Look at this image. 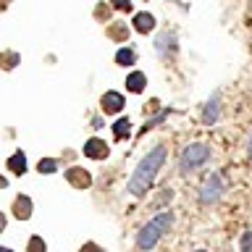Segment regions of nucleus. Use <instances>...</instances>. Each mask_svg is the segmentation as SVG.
Returning a JSON list of instances; mask_svg holds the SVG:
<instances>
[{"label":"nucleus","mask_w":252,"mask_h":252,"mask_svg":"<svg viewBox=\"0 0 252 252\" xmlns=\"http://www.w3.org/2000/svg\"><path fill=\"white\" fill-rule=\"evenodd\" d=\"M3 228H5V216L0 213V231H3Z\"/></svg>","instance_id":"obj_22"},{"label":"nucleus","mask_w":252,"mask_h":252,"mask_svg":"<svg viewBox=\"0 0 252 252\" xmlns=\"http://www.w3.org/2000/svg\"><path fill=\"white\" fill-rule=\"evenodd\" d=\"M155 50H158V55H168V53H173L176 50V37L171 34V32H163V34H158V39H155Z\"/></svg>","instance_id":"obj_6"},{"label":"nucleus","mask_w":252,"mask_h":252,"mask_svg":"<svg viewBox=\"0 0 252 252\" xmlns=\"http://www.w3.org/2000/svg\"><path fill=\"white\" fill-rule=\"evenodd\" d=\"M121 108H124V94H118V92L102 94V110H105V113H118Z\"/></svg>","instance_id":"obj_8"},{"label":"nucleus","mask_w":252,"mask_h":252,"mask_svg":"<svg viewBox=\"0 0 252 252\" xmlns=\"http://www.w3.org/2000/svg\"><path fill=\"white\" fill-rule=\"evenodd\" d=\"M165 116H168V110H163V113H158L155 118H150V121H147L145 126H142V134H147L150 129H155V126H158V124H160V121H163V118H165Z\"/></svg>","instance_id":"obj_17"},{"label":"nucleus","mask_w":252,"mask_h":252,"mask_svg":"<svg viewBox=\"0 0 252 252\" xmlns=\"http://www.w3.org/2000/svg\"><path fill=\"white\" fill-rule=\"evenodd\" d=\"M134 61H137V53H134L131 47H121V50L116 53V63H118V66H134Z\"/></svg>","instance_id":"obj_15"},{"label":"nucleus","mask_w":252,"mask_h":252,"mask_svg":"<svg viewBox=\"0 0 252 252\" xmlns=\"http://www.w3.org/2000/svg\"><path fill=\"white\" fill-rule=\"evenodd\" d=\"M66 179H68L76 189H87V187H90V181H92L90 173H87L84 168H68V171H66Z\"/></svg>","instance_id":"obj_9"},{"label":"nucleus","mask_w":252,"mask_h":252,"mask_svg":"<svg viewBox=\"0 0 252 252\" xmlns=\"http://www.w3.org/2000/svg\"><path fill=\"white\" fill-rule=\"evenodd\" d=\"M8 168H11L13 173H19V176H21V173L27 171V155H24L21 150H16V153H13L11 158H8Z\"/></svg>","instance_id":"obj_13"},{"label":"nucleus","mask_w":252,"mask_h":252,"mask_svg":"<svg viewBox=\"0 0 252 252\" xmlns=\"http://www.w3.org/2000/svg\"><path fill=\"white\" fill-rule=\"evenodd\" d=\"M210 160V147L202 145V142H194V145H187L184 153L179 158V171L181 173H192L197 171L200 165H205Z\"/></svg>","instance_id":"obj_3"},{"label":"nucleus","mask_w":252,"mask_h":252,"mask_svg":"<svg viewBox=\"0 0 252 252\" xmlns=\"http://www.w3.org/2000/svg\"><path fill=\"white\" fill-rule=\"evenodd\" d=\"M13 216L19 218V220H27L32 216V200L27 194H21V197H16V202H13Z\"/></svg>","instance_id":"obj_10"},{"label":"nucleus","mask_w":252,"mask_h":252,"mask_svg":"<svg viewBox=\"0 0 252 252\" xmlns=\"http://www.w3.org/2000/svg\"><path fill=\"white\" fill-rule=\"evenodd\" d=\"M55 168H58V163H55L53 158H45V160H39V165H37L39 173H53Z\"/></svg>","instance_id":"obj_16"},{"label":"nucleus","mask_w":252,"mask_h":252,"mask_svg":"<svg viewBox=\"0 0 252 252\" xmlns=\"http://www.w3.org/2000/svg\"><path fill=\"white\" fill-rule=\"evenodd\" d=\"M165 158H168V147H165V145H155L145 158H142V163L137 165L134 176L129 179V192L134 197H145L147 194V189L153 187L158 171L165 165Z\"/></svg>","instance_id":"obj_1"},{"label":"nucleus","mask_w":252,"mask_h":252,"mask_svg":"<svg viewBox=\"0 0 252 252\" xmlns=\"http://www.w3.org/2000/svg\"><path fill=\"white\" fill-rule=\"evenodd\" d=\"M39 247L45 250V242H42V239H37V236H34V239L29 242V250H39Z\"/></svg>","instance_id":"obj_21"},{"label":"nucleus","mask_w":252,"mask_h":252,"mask_svg":"<svg viewBox=\"0 0 252 252\" xmlns=\"http://www.w3.org/2000/svg\"><path fill=\"white\" fill-rule=\"evenodd\" d=\"M153 27H155V19L150 13H137V16H134V29L142 32V34L153 32Z\"/></svg>","instance_id":"obj_11"},{"label":"nucleus","mask_w":252,"mask_h":252,"mask_svg":"<svg viewBox=\"0 0 252 252\" xmlns=\"http://www.w3.org/2000/svg\"><path fill=\"white\" fill-rule=\"evenodd\" d=\"M147 84V76L142 74V71H134V74H129V79H126V90L129 92H142Z\"/></svg>","instance_id":"obj_12"},{"label":"nucleus","mask_w":252,"mask_h":252,"mask_svg":"<svg viewBox=\"0 0 252 252\" xmlns=\"http://www.w3.org/2000/svg\"><path fill=\"white\" fill-rule=\"evenodd\" d=\"M0 61H3L5 68H13L16 63H19V53H3V55H0Z\"/></svg>","instance_id":"obj_18"},{"label":"nucleus","mask_w":252,"mask_h":252,"mask_svg":"<svg viewBox=\"0 0 252 252\" xmlns=\"http://www.w3.org/2000/svg\"><path fill=\"white\" fill-rule=\"evenodd\" d=\"M218 113H220V94H218V92H213V94H210V100L205 102L202 124H205V126H213V124L218 121Z\"/></svg>","instance_id":"obj_5"},{"label":"nucleus","mask_w":252,"mask_h":252,"mask_svg":"<svg viewBox=\"0 0 252 252\" xmlns=\"http://www.w3.org/2000/svg\"><path fill=\"white\" fill-rule=\"evenodd\" d=\"M84 155L94 158V160H102V158H108V145L102 139H90L84 145Z\"/></svg>","instance_id":"obj_7"},{"label":"nucleus","mask_w":252,"mask_h":252,"mask_svg":"<svg viewBox=\"0 0 252 252\" xmlns=\"http://www.w3.org/2000/svg\"><path fill=\"white\" fill-rule=\"evenodd\" d=\"M220 194H223V181H220L218 173H210V176L202 181L200 202H202V205H213V202H218V200H220Z\"/></svg>","instance_id":"obj_4"},{"label":"nucleus","mask_w":252,"mask_h":252,"mask_svg":"<svg viewBox=\"0 0 252 252\" xmlns=\"http://www.w3.org/2000/svg\"><path fill=\"white\" fill-rule=\"evenodd\" d=\"M239 247L247 252V250H252V228L250 231H244V236H242V242H239Z\"/></svg>","instance_id":"obj_19"},{"label":"nucleus","mask_w":252,"mask_h":252,"mask_svg":"<svg viewBox=\"0 0 252 252\" xmlns=\"http://www.w3.org/2000/svg\"><path fill=\"white\" fill-rule=\"evenodd\" d=\"M131 134V121L129 118H118V121L113 124V137L116 139H126Z\"/></svg>","instance_id":"obj_14"},{"label":"nucleus","mask_w":252,"mask_h":252,"mask_svg":"<svg viewBox=\"0 0 252 252\" xmlns=\"http://www.w3.org/2000/svg\"><path fill=\"white\" fill-rule=\"evenodd\" d=\"M171 226H173V213H171V210L158 213V216L150 220L147 226L139 228V234H137V247H139V250H153L155 244H158V239H160L163 234L171 231Z\"/></svg>","instance_id":"obj_2"},{"label":"nucleus","mask_w":252,"mask_h":252,"mask_svg":"<svg viewBox=\"0 0 252 252\" xmlns=\"http://www.w3.org/2000/svg\"><path fill=\"white\" fill-rule=\"evenodd\" d=\"M113 8H118V11H129L131 0H113Z\"/></svg>","instance_id":"obj_20"}]
</instances>
